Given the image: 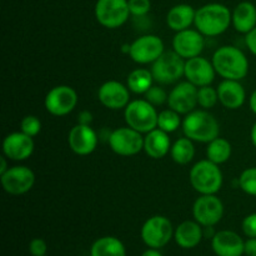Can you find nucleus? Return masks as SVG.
<instances>
[{"label": "nucleus", "instance_id": "obj_1", "mask_svg": "<svg viewBox=\"0 0 256 256\" xmlns=\"http://www.w3.org/2000/svg\"><path fill=\"white\" fill-rule=\"evenodd\" d=\"M215 72L225 80H242L249 72L248 58L239 48L224 45L212 55Z\"/></svg>", "mask_w": 256, "mask_h": 256}, {"label": "nucleus", "instance_id": "obj_2", "mask_svg": "<svg viewBox=\"0 0 256 256\" xmlns=\"http://www.w3.org/2000/svg\"><path fill=\"white\" fill-rule=\"evenodd\" d=\"M232 14L222 4H208L196 10L195 26L204 36H218L228 30Z\"/></svg>", "mask_w": 256, "mask_h": 256}, {"label": "nucleus", "instance_id": "obj_3", "mask_svg": "<svg viewBox=\"0 0 256 256\" xmlns=\"http://www.w3.org/2000/svg\"><path fill=\"white\" fill-rule=\"evenodd\" d=\"M184 135L192 142H210L219 136L220 125L214 115L205 110H192L182 120Z\"/></svg>", "mask_w": 256, "mask_h": 256}, {"label": "nucleus", "instance_id": "obj_4", "mask_svg": "<svg viewBox=\"0 0 256 256\" xmlns=\"http://www.w3.org/2000/svg\"><path fill=\"white\" fill-rule=\"evenodd\" d=\"M190 184L200 195L216 194L222 186V172L219 165L209 159L200 160L190 170Z\"/></svg>", "mask_w": 256, "mask_h": 256}, {"label": "nucleus", "instance_id": "obj_5", "mask_svg": "<svg viewBox=\"0 0 256 256\" xmlns=\"http://www.w3.org/2000/svg\"><path fill=\"white\" fill-rule=\"evenodd\" d=\"M128 126L132 128L142 134H148L158 128L159 114L155 106L148 100H132L126 105L124 112Z\"/></svg>", "mask_w": 256, "mask_h": 256}, {"label": "nucleus", "instance_id": "obj_6", "mask_svg": "<svg viewBox=\"0 0 256 256\" xmlns=\"http://www.w3.org/2000/svg\"><path fill=\"white\" fill-rule=\"evenodd\" d=\"M185 59L172 52H164L152 66V74L156 82L162 85L172 84L184 75Z\"/></svg>", "mask_w": 256, "mask_h": 256}, {"label": "nucleus", "instance_id": "obj_7", "mask_svg": "<svg viewBox=\"0 0 256 256\" xmlns=\"http://www.w3.org/2000/svg\"><path fill=\"white\" fill-rule=\"evenodd\" d=\"M129 0H98L95 18L100 25L108 29H116L129 19Z\"/></svg>", "mask_w": 256, "mask_h": 256}, {"label": "nucleus", "instance_id": "obj_8", "mask_svg": "<svg viewBox=\"0 0 256 256\" xmlns=\"http://www.w3.org/2000/svg\"><path fill=\"white\" fill-rule=\"evenodd\" d=\"M110 149L120 156H132L144 149V138L142 132L132 128H119L109 134Z\"/></svg>", "mask_w": 256, "mask_h": 256}, {"label": "nucleus", "instance_id": "obj_9", "mask_svg": "<svg viewBox=\"0 0 256 256\" xmlns=\"http://www.w3.org/2000/svg\"><path fill=\"white\" fill-rule=\"evenodd\" d=\"M174 235L172 224L168 218L155 215L148 219L142 228V239L149 248L160 249L172 240Z\"/></svg>", "mask_w": 256, "mask_h": 256}, {"label": "nucleus", "instance_id": "obj_10", "mask_svg": "<svg viewBox=\"0 0 256 256\" xmlns=\"http://www.w3.org/2000/svg\"><path fill=\"white\" fill-rule=\"evenodd\" d=\"M78 104V94L72 86L58 85L45 96V109L54 116H64L72 112Z\"/></svg>", "mask_w": 256, "mask_h": 256}, {"label": "nucleus", "instance_id": "obj_11", "mask_svg": "<svg viewBox=\"0 0 256 256\" xmlns=\"http://www.w3.org/2000/svg\"><path fill=\"white\" fill-rule=\"evenodd\" d=\"M195 222H199L202 226H214L224 215V205L222 202L215 194L200 195L192 206Z\"/></svg>", "mask_w": 256, "mask_h": 256}, {"label": "nucleus", "instance_id": "obj_12", "mask_svg": "<svg viewBox=\"0 0 256 256\" xmlns=\"http://www.w3.org/2000/svg\"><path fill=\"white\" fill-rule=\"evenodd\" d=\"M162 52L164 42L156 35H142L130 44L129 55L138 64H152Z\"/></svg>", "mask_w": 256, "mask_h": 256}, {"label": "nucleus", "instance_id": "obj_13", "mask_svg": "<svg viewBox=\"0 0 256 256\" xmlns=\"http://www.w3.org/2000/svg\"><path fill=\"white\" fill-rule=\"evenodd\" d=\"M0 182L5 192L10 195H22L30 192L35 184V174L28 166L9 168L0 175Z\"/></svg>", "mask_w": 256, "mask_h": 256}, {"label": "nucleus", "instance_id": "obj_14", "mask_svg": "<svg viewBox=\"0 0 256 256\" xmlns=\"http://www.w3.org/2000/svg\"><path fill=\"white\" fill-rule=\"evenodd\" d=\"M198 90L199 88L190 82H179L175 85V88H172L168 96L169 108L179 112L180 115L192 112L198 105Z\"/></svg>", "mask_w": 256, "mask_h": 256}, {"label": "nucleus", "instance_id": "obj_15", "mask_svg": "<svg viewBox=\"0 0 256 256\" xmlns=\"http://www.w3.org/2000/svg\"><path fill=\"white\" fill-rule=\"evenodd\" d=\"M204 35L199 30L186 29L178 32L172 39V48L185 60L199 56L204 49Z\"/></svg>", "mask_w": 256, "mask_h": 256}, {"label": "nucleus", "instance_id": "obj_16", "mask_svg": "<svg viewBox=\"0 0 256 256\" xmlns=\"http://www.w3.org/2000/svg\"><path fill=\"white\" fill-rule=\"evenodd\" d=\"M98 134L90 125L76 124L72 128L68 136V142L72 152L76 155H89L96 149L98 146Z\"/></svg>", "mask_w": 256, "mask_h": 256}, {"label": "nucleus", "instance_id": "obj_17", "mask_svg": "<svg viewBox=\"0 0 256 256\" xmlns=\"http://www.w3.org/2000/svg\"><path fill=\"white\" fill-rule=\"evenodd\" d=\"M215 72H216L212 62L200 55L185 60L184 76L195 86L202 88L212 84L215 79Z\"/></svg>", "mask_w": 256, "mask_h": 256}, {"label": "nucleus", "instance_id": "obj_18", "mask_svg": "<svg viewBox=\"0 0 256 256\" xmlns=\"http://www.w3.org/2000/svg\"><path fill=\"white\" fill-rule=\"evenodd\" d=\"M34 140L22 132H12L2 142V152L5 156L15 162H22L32 156L34 152Z\"/></svg>", "mask_w": 256, "mask_h": 256}, {"label": "nucleus", "instance_id": "obj_19", "mask_svg": "<svg viewBox=\"0 0 256 256\" xmlns=\"http://www.w3.org/2000/svg\"><path fill=\"white\" fill-rule=\"evenodd\" d=\"M129 92V88L125 86L124 84L110 80L100 86L98 98H99V102L108 109L120 110L122 108H126V105L130 102Z\"/></svg>", "mask_w": 256, "mask_h": 256}, {"label": "nucleus", "instance_id": "obj_20", "mask_svg": "<svg viewBox=\"0 0 256 256\" xmlns=\"http://www.w3.org/2000/svg\"><path fill=\"white\" fill-rule=\"evenodd\" d=\"M212 245L218 256H242L245 254V242L239 234L230 230L215 232Z\"/></svg>", "mask_w": 256, "mask_h": 256}, {"label": "nucleus", "instance_id": "obj_21", "mask_svg": "<svg viewBox=\"0 0 256 256\" xmlns=\"http://www.w3.org/2000/svg\"><path fill=\"white\" fill-rule=\"evenodd\" d=\"M218 96L222 106L230 110H236L244 105L246 92L239 80H225L218 86Z\"/></svg>", "mask_w": 256, "mask_h": 256}, {"label": "nucleus", "instance_id": "obj_22", "mask_svg": "<svg viewBox=\"0 0 256 256\" xmlns=\"http://www.w3.org/2000/svg\"><path fill=\"white\" fill-rule=\"evenodd\" d=\"M174 238L180 248L192 249V248L198 246L204 238V230L198 222L186 220L175 229Z\"/></svg>", "mask_w": 256, "mask_h": 256}, {"label": "nucleus", "instance_id": "obj_23", "mask_svg": "<svg viewBox=\"0 0 256 256\" xmlns=\"http://www.w3.org/2000/svg\"><path fill=\"white\" fill-rule=\"evenodd\" d=\"M172 149V142L168 132L164 130L156 129L148 132L144 138V150L152 159H162Z\"/></svg>", "mask_w": 256, "mask_h": 256}, {"label": "nucleus", "instance_id": "obj_24", "mask_svg": "<svg viewBox=\"0 0 256 256\" xmlns=\"http://www.w3.org/2000/svg\"><path fill=\"white\" fill-rule=\"evenodd\" d=\"M196 10L188 4L175 5L169 10L166 15V24L174 32L189 29L190 25L194 24Z\"/></svg>", "mask_w": 256, "mask_h": 256}, {"label": "nucleus", "instance_id": "obj_25", "mask_svg": "<svg viewBox=\"0 0 256 256\" xmlns=\"http://www.w3.org/2000/svg\"><path fill=\"white\" fill-rule=\"evenodd\" d=\"M232 22L236 32L248 34L256 26V8L249 2H240L232 12Z\"/></svg>", "mask_w": 256, "mask_h": 256}, {"label": "nucleus", "instance_id": "obj_26", "mask_svg": "<svg viewBox=\"0 0 256 256\" xmlns=\"http://www.w3.org/2000/svg\"><path fill=\"white\" fill-rule=\"evenodd\" d=\"M90 256H126V250L118 238L104 236L92 244Z\"/></svg>", "mask_w": 256, "mask_h": 256}, {"label": "nucleus", "instance_id": "obj_27", "mask_svg": "<svg viewBox=\"0 0 256 256\" xmlns=\"http://www.w3.org/2000/svg\"><path fill=\"white\" fill-rule=\"evenodd\" d=\"M154 76L152 70L135 69L129 74L126 80V86L134 94H145L152 86Z\"/></svg>", "mask_w": 256, "mask_h": 256}, {"label": "nucleus", "instance_id": "obj_28", "mask_svg": "<svg viewBox=\"0 0 256 256\" xmlns=\"http://www.w3.org/2000/svg\"><path fill=\"white\" fill-rule=\"evenodd\" d=\"M232 152V144L226 139H224V138L218 136L212 142H208L206 158L210 162L220 165L224 164V162H226L230 159Z\"/></svg>", "mask_w": 256, "mask_h": 256}, {"label": "nucleus", "instance_id": "obj_29", "mask_svg": "<svg viewBox=\"0 0 256 256\" xmlns=\"http://www.w3.org/2000/svg\"><path fill=\"white\" fill-rule=\"evenodd\" d=\"M172 159L179 165H186L194 159L195 156V146L192 144V140L189 138H180L170 149Z\"/></svg>", "mask_w": 256, "mask_h": 256}, {"label": "nucleus", "instance_id": "obj_30", "mask_svg": "<svg viewBox=\"0 0 256 256\" xmlns=\"http://www.w3.org/2000/svg\"><path fill=\"white\" fill-rule=\"evenodd\" d=\"M182 124V122L180 119V114L175 112V110L166 109L159 112V116H158V128L164 130L168 134L176 132Z\"/></svg>", "mask_w": 256, "mask_h": 256}, {"label": "nucleus", "instance_id": "obj_31", "mask_svg": "<svg viewBox=\"0 0 256 256\" xmlns=\"http://www.w3.org/2000/svg\"><path fill=\"white\" fill-rule=\"evenodd\" d=\"M218 102H219V96H218L216 89L212 88L210 85L199 88V90H198V104L202 109L208 110L210 108H214Z\"/></svg>", "mask_w": 256, "mask_h": 256}, {"label": "nucleus", "instance_id": "obj_32", "mask_svg": "<svg viewBox=\"0 0 256 256\" xmlns=\"http://www.w3.org/2000/svg\"><path fill=\"white\" fill-rule=\"evenodd\" d=\"M239 188L252 196H256V168L244 170L239 178Z\"/></svg>", "mask_w": 256, "mask_h": 256}, {"label": "nucleus", "instance_id": "obj_33", "mask_svg": "<svg viewBox=\"0 0 256 256\" xmlns=\"http://www.w3.org/2000/svg\"><path fill=\"white\" fill-rule=\"evenodd\" d=\"M20 129L24 134L29 135V136L34 138L42 130V122L34 115H28V116L22 118V122H20Z\"/></svg>", "mask_w": 256, "mask_h": 256}, {"label": "nucleus", "instance_id": "obj_34", "mask_svg": "<svg viewBox=\"0 0 256 256\" xmlns=\"http://www.w3.org/2000/svg\"><path fill=\"white\" fill-rule=\"evenodd\" d=\"M144 95L145 100H148V102H149L150 104L154 105V106L162 105L165 102H168V96H169V95H166V92H165V90L162 89V88L156 86V85H155V86L152 85Z\"/></svg>", "mask_w": 256, "mask_h": 256}, {"label": "nucleus", "instance_id": "obj_35", "mask_svg": "<svg viewBox=\"0 0 256 256\" xmlns=\"http://www.w3.org/2000/svg\"><path fill=\"white\" fill-rule=\"evenodd\" d=\"M152 2L150 0H129L130 14L134 16H145L150 12Z\"/></svg>", "mask_w": 256, "mask_h": 256}, {"label": "nucleus", "instance_id": "obj_36", "mask_svg": "<svg viewBox=\"0 0 256 256\" xmlns=\"http://www.w3.org/2000/svg\"><path fill=\"white\" fill-rule=\"evenodd\" d=\"M242 232L248 238H256V212L242 220Z\"/></svg>", "mask_w": 256, "mask_h": 256}, {"label": "nucleus", "instance_id": "obj_37", "mask_svg": "<svg viewBox=\"0 0 256 256\" xmlns=\"http://www.w3.org/2000/svg\"><path fill=\"white\" fill-rule=\"evenodd\" d=\"M46 250H48L46 242H45L42 239L36 238V239H32V242H30L29 252L32 256H45V254H46Z\"/></svg>", "mask_w": 256, "mask_h": 256}, {"label": "nucleus", "instance_id": "obj_38", "mask_svg": "<svg viewBox=\"0 0 256 256\" xmlns=\"http://www.w3.org/2000/svg\"><path fill=\"white\" fill-rule=\"evenodd\" d=\"M245 42H246V46L249 48L252 54L256 56V26L252 32H248L246 36H245Z\"/></svg>", "mask_w": 256, "mask_h": 256}, {"label": "nucleus", "instance_id": "obj_39", "mask_svg": "<svg viewBox=\"0 0 256 256\" xmlns=\"http://www.w3.org/2000/svg\"><path fill=\"white\" fill-rule=\"evenodd\" d=\"M92 122V114L88 110H82V112H79L78 115V124L82 125H90Z\"/></svg>", "mask_w": 256, "mask_h": 256}, {"label": "nucleus", "instance_id": "obj_40", "mask_svg": "<svg viewBox=\"0 0 256 256\" xmlns=\"http://www.w3.org/2000/svg\"><path fill=\"white\" fill-rule=\"evenodd\" d=\"M245 254L256 256V238H249V240L245 242Z\"/></svg>", "mask_w": 256, "mask_h": 256}, {"label": "nucleus", "instance_id": "obj_41", "mask_svg": "<svg viewBox=\"0 0 256 256\" xmlns=\"http://www.w3.org/2000/svg\"><path fill=\"white\" fill-rule=\"evenodd\" d=\"M250 109H252L254 114H256V89L252 92V96H250Z\"/></svg>", "mask_w": 256, "mask_h": 256}, {"label": "nucleus", "instance_id": "obj_42", "mask_svg": "<svg viewBox=\"0 0 256 256\" xmlns=\"http://www.w3.org/2000/svg\"><path fill=\"white\" fill-rule=\"evenodd\" d=\"M142 256H162V252H158V249H152V248H150V249H148L146 252H142Z\"/></svg>", "mask_w": 256, "mask_h": 256}, {"label": "nucleus", "instance_id": "obj_43", "mask_svg": "<svg viewBox=\"0 0 256 256\" xmlns=\"http://www.w3.org/2000/svg\"><path fill=\"white\" fill-rule=\"evenodd\" d=\"M250 139H252V145L256 148V122H255V124L252 125V132H250Z\"/></svg>", "mask_w": 256, "mask_h": 256}, {"label": "nucleus", "instance_id": "obj_44", "mask_svg": "<svg viewBox=\"0 0 256 256\" xmlns=\"http://www.w3.org/2000/svg\"><path fill=\"white\" fill-rule=\"evenodd\" d=\"M5 158H6V156L4 155V156L0 159V162H2V166H0V175L4 174V172H6L8 169H9V168H8V164H6V160H5Z\"/></svg>", "mask_w": 256, "mask_h": 256}, {"label": "nucleus", "instance_id": "obj_45", "mask_svg": "<svg viewBox=\"0 0 256 256\" xmlns=\"http://www.w3.org/2000/svg\"><path fill=\"white\" fill-rule=\"evenodd\" d=\"M45 256H46V255H45Z\"/></svg>", "mask_w": 256, "mask_h": 256}]
</instances>
